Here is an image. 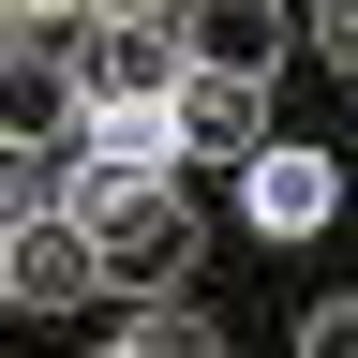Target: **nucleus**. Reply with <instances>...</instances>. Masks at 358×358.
<instances>
[{
    "instance_id": "nucleus-13",
    "label": "nucleus",
    "mask_w": 358,
    "mask_h": 358,
    "mask_svg": "<svg viewBox=\"0 0 358 358\" xmlns=\"http://www.w3.org/2000/svg\"><path fill=\"white\" fill-rule=\"evenodd\" d=\"M75 15H120V0H75Z\"/></svg>"
},
{
    "instance_id": "nucleus-9",
    "label": "nucleus",
    "mask_w": 358,
    "mask_h": 358,
    "mask_svg": "<svg viewBox=\"0 0 358 358\" xmlns=\"http://www.w3.org/2000/svg\"><path fill=\"white\" fill-rule=\"evenodd\" d=\"M134 358H224V329H209V313L194 299H134V329H120Z\"/></svg>"
},
{
    "instance_id": "nucleus-1",
    "label": "nucleus",
    "mask_w": 358,
    "mask_h": 358,
    "mask_svg": "<svg viewBox=\"0 0 358 358\" xmlns=\"http://www.w3.org/2000/svg\"><path fill=\"white\" fill-rule=\"evenodd\" d=\"M75 90H90V105H179V90H194V30H179L164 0L75 15Z\"/></svg>"
},
{
    "instance_id": "nucleus-5",
    "label": "nucleus",
    "mask_w": 358,
    "mask_h": 358,
    "mask_svg": "<svg viewBox=\"0 0 358 358\" xmlns=\"http://www.w3.org/2000/svg\"><path fill=\"white\" fill-rule=\"evenodd\" d=\"M329 209H343V164L299 150V134H268V150L239 164V224H254V239H313Z\"/></svg>"
},
{
    "instance_id": "nucleus-4",
    "label": "nucleus",
    "mask_w": 358,
    "mask_h": 358,
    "mask_svg": "<svg viewBox=\"0 0 358 358\" xmlns=\"http://www.w3.org/2000/svg\"><path fill=\"white\" fill-rule=\"evenodd\" d=\"M194 254H209V224H194L179 179H150V194L105 209V268H120V299H179V284H194Z\"/></svg>"
},
{
    "instance_id": "nucleus-2",
    "label": "nucleus",
    "mask_w": 358,
    "mask_h": 358,
    "mask_svg": "<svg viewBox=\"0 0 358 358\" xmlns=\"http://www.w3.org/2000/svg\"><path fill=\"white\" fill-rule=\"evenodd\" d=\"M0 284H15V313H75V299H120V268H105V224H90V209L0 224Z\"/></svg>"
},
{
    "instance_id": "nucleus-7",
    "label": "nucleus",
    "mask_w": 358,
    "mask_h": 358,
    "mask_svg": "<svg viewBox=\"0 0 358 358\" xmlns=\"http://www.w3.org/2000/svg\"><path fill=\"white\" fill-rule=\"evenodd\" d=\"M179 30H194V75H268L284 60V15L268 0H179Z\"/></svg>"
},
{
    "instance_id": "nucleus-14",
    "label": "nucleus",
    "mask_w": 358,
    "mask_h": 358,
    "mask_svg": "<svg viewBox=\"0 0 358 358\" xmlns=\"http://www.w3.org/2000/svg\"><path fill=\"white\" fill-rule=\"evenodd\" d=\"M105 358H134V343H105Z\"/></svg>"
},
{
    "instance_id": "nucleus-11",
    "label": "nucleus",
    "mask_w": 358,
    "mask_h": 358,
    "mask_svg": "<svg viewBox=\"0 0 358 358\" xmlns=\"http://www.w3.org/2000/svg\"><path fill=\"white\" fill-rule=\"evenodd\" d=\"M299 358H358V299H313L299 313Z\"/></svg>"
},
{
    "instance_id": "nucleus-10",
    "label": "nucleus",
    "mask_w": 358,
    "mask_h": 358,
    "mask_svg": "<svg viewBox=\"0 0 358 358\" xmlns=\"http://www.w3.org/2000/svg\"><path fill=\"white\" fill-rule=\"evenodd\" d=\"M299 45H313L329 75H358V0H313V15H299Z\"/></svg>"
},
{
    "instance_id": "nucleus-6",
    "label": "nucleus",
    "mask_w": 358,
    "mask_h": 358,
    "mask_svg": "<svg viewBox=\"0 0 358 358\" xmlns=\"http://www.w3.org/2000/svg\"><path fill=\"white\" fill-rule=\"evenodd\" d=\"M268 150V75H194L179 90V164H254Z\"/></svg>"
},
{
    "instance_id": "nucleus-8",
    "label": "nucleus",
    "mask_w": 358,
    "mask_h": 358,
    "mask_svg": "<svg viewBox=\"0 0 358 358\" xmlns=\"http://www.w3.org/2000/svg\"><path fill=\"white\" fill-rule=\"evenodd\" d=\"M45 209H75V150H15L0 164V224H45Z\"/></svg>"
},
{
    "instance_id": "nucleus-12",
    "label": "nucleus",
    "mask_w": 358,
    "mask_h": 358,
    "mask_svg": "<svg viewBox=\"0 0 358 358\" xmlns=\"http://www.w3.org/2000/svg\"><path fill=\"white\" fill-rule=\"evenodd\" d=\"M0 15H15V30H30V15H75V0H0Z\"/></svg>"
},
{
    "instance_id": "nucleus-3",
    "label": "nucleus",
    "mask_w": 358,
    "mask_h": 358,
    "mask_svg": "<svg viewBox=\"0 0 358 358\" xmlns=\"http://www.w3.org/2000/svg\"><path fill=\"white\" fill-rule=\"evenodd\" d=\"M150 179H179V105H90L75 120V209L90 224L120 194H150Z\"/></svg>"
}]
</instances>
